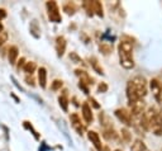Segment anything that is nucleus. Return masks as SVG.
<instances>
[{"instance_id": "1", "label": "nucleus", "mask_w": 162, "mask_h": 151, "mask_svg": "<svg viewBox=\"0 0 162 151\" xmlns=\"http://www.w3.org/2000/svg\"><path fill=\"white\" fill-rule=\"evenodd\" d=\"M147 94V80L144 76H134L127 84V98H128L129 105H132L138 102L139 99Z\"/></svg>"}, {"instance_id": "2", "label": "nucleus", "mask_w": 162, "mask_h": 151, "mask_svg": "<svg viewBox=\"0 0 162 151\" xmlns=\"http://www.w3.org/2000/svg\"><path fill=\"white\" fill-rule=\"evenodd\" d=\"M120 65L127 70H132L134 67V58H133V46L130 42L122 41L118 46Z\"/></svg>"}, {"instance_id": "3", "label": "nucleus", "mask_w": 162, "mask_h": 151, "mask_svg": "<svg viewBox=\"0 0 162 151\" xmlns=\"http://www.w3.org/2000/svg\"><path fill=\"white\" fill-rule=\"evenodd\" d=\"M148 121H150V128L156 136H162V116L154 109L151 108L146 113Z\"/></svg>"}, {"instance_id": "4", "label": "nucleus", "mask_w": 162, "mask_h": 151, "mask_svg": "<svg viewBox=\"0 0 162 151\" xmlns=\"http://www.w3.org/2000/svg\"><path fill=\"white\" fill-rule=\"evenodd\" d=\"M47 12H48V18H50L51 22L53 23H61L62 17L60 13V9H58V5L56 1H47L46 4Z\"/></svg>"}, {"instance_id": "5", "label": "nucleus", "mask_w": 162, "mask_h": 151, "mask_svg": "<svg viewBox=\"0 0 162 151\" xmlns=\"http://www.w3.org/2000/svg\"><path fill=\"white\" fill-rule=\"evenodd\" d=\"M150 88L153 93V97L158 103H162V83L157 79H152L150 81Z\"/></svg>"}, {"instance_id": "6", "label": "nucleus", "mask_w": 162, "mask_h": 151, "mask_svg": "<svg viewBox=\"0 0 162 151\" xmlns=\"http://www.w3.org/2000/svg\"><path fill=\"white\" fill-rule=\"evenodd\" d=\"M115 116H117V118L122 122V123L127 125V126H132L133 125L130 112H128L127 109H124V108H119V109H117L115 111Z\"/></svg>"}, {"instance_id": "7", "label": "nucleus", "mask_w": 162, "mask_h": 151, "mask_svg": "<svg viewBox=\"0 0 162 151\" xmlns=\"http://www.w3.org/2000/svg\"><path fill=\"white\" fill-rule=\"evenodd\" d=\"M70 121H71L72 127L76 129V132L79 133V135H84V132H85V126L81 123V118L79 117V114H77V113H72V114L70 116Z\"/></svg>"}, {"instance_id": "8", "label": "nucleus", "mask_w": 162, "mask_h": 151, "mask_svg": "<svg viewBox=\"0 0 162 151\" xmlns=\"http://www.w3.org/2000/svg\"><path fill=\"white\" fill-rule=\"evenodd\" d=\"M81 112H82V117H84L86 125H90L92 121H94V116H92V111H91V107L88 102H85L81 107Z\"/></svg>"}, {"instance_id": "9", "label": "nucleus", "mask_w": 162, "mask_h": 151, "mask_svg": "<svg viewBox=\"0 0 162 151\" xmlns=\"http://www.w3.org/2000/svg\"><path fill=\"white\" fill-rule=\"evenodd\" d=\"M88 138L90 140V142L94 145L96 151H103V145L100 141V137H99V133L95 131H88Z\"/></svg>"}, {"instance_id": "10", "label": "nucleus", "mask_w": 162, "mask_h": 151, "mask_svg": "<svg viewBox=\"0 0 162 151\" xmlns=\"http://www.w3.org/2000/svg\"><path fill=\"white\" fill-rule=\"evenodd\" d=\"M66 51V40L63 36H58L56 38V52L58 57H62Z\"/></svg>"}, {"instance_id": "11", "label": "nucleus", "mask_w": 162, "mask_h": 151, "mask_svg": "<svg viewBox=\"0 0 162 151\" xmlns=\"http://www.w3.org/2000/svg\"><path fill=\"white\" fill-rule=\"evenodd\" d=\"M38 83L42 89H44L47 86V70L44 67L38 69Z\"/></svg>"}, {"instance_id": "12", "label": "nucleus", "mask_w": 162, "mask_h": 151, "mask_svg": "<svg viewBox=\"0 0 162 151\" xmlns=\"http://www.w3.org/2000/svg\"><path fill=\"white\" fill-rule=\"evenodd\" d=\"M18 55H19V50H18V47H17V46H12L9 48L8 60H9L10 65H15L17 58H18Z\"/></svg>"}, {"instance_id": "13", "label": "nucleus", "mask_w": 162, "mask_h": 151, "mask_svg": "<svg viewBox=\"0 0 162 151\" xmlns=\"http://www.w3.org/2000/svg\"><path fill=\"white\" fill-rule=\"evenodd\" d=\"M75 72H76V75H77V76H80V79H81L80 81H81V83L88 84V85H90V84H92V79L88 75V72H86V71H84V70H80V69H77Z\"/></svg>"}, {"instance_id": "14", "label": "nucleus", "mask_w": 162, "mask_h": 151, "mask_svg": "<svg viewBox=\"0 0 162 151\" xmlns=\"http://www.w3.org/2000/svg\"><path fill=\"white\" fill-rule=\"evenodd\" d=\"M130 151H148V149L146 147V145H144V142L142 140L137 138L132 143V146H130Z\"/></svg>"}, {"instance_id": "15", "label": "nucleus", "mask_w": 162, "mask_h": 151, "mask_svg": "<svg viewBox=\"0 0 162 151\" xmlns=\"http://www.w3.org/2000/svg\"><path fill=\"white\" fill-rule=\"evenodd\" d=\"M67 92H63V94H61L58 97V104L60 107L63 109V112H67L68 111V99H67Z\"/></svg>"}, {"instance_id": "16", "label": "nucleus", "mask_w": 162, "mask_h": 151, "mask_svg": "<svg viewBox=\"0 0 162 151\" xmlns=\"http://www.w3.org/2000/svg\"><path fill=\"white\" fill-rule=\"evenodd\" d=\"M103 136L106 138V140H115L117 137H118V133L115 132V129L112 127H106L104 128V133H103Z\"/></svg>"}, {"instance_id": "17", "label": "nucleus", "mask_w": 162, "mask_h": 151, "mask_svg": "<svg viewBox=\"0 0 162 151\" xmlns=\"http://www.w3.org/2000/svg\"><path fill=\"white\" fill-rule=\"evenodd\" d=\"M89 61H90V65L92 66V69H94L96 72L100 74V75H103V74H104V70H103V67L99 65V61L95 57H90V58H89Z\"/></svg>"}, {"instance_id": "18", "label": "nucleus", "mask_w": 162, "mask_h": 151, "mask_svg": "<svg viewBox=\"0 0 162 151\" xmlns=\"http://www.w3.org/2000/svg\"><path fill=\"white\" fill-rule=\"evenodd\" d=\"M36 69H37V65H36V62L34 61H29V62H26V65H24V72H27L28 75H32V74L36 71Z\"/></svg>"}, {"instance_id": "19", "label": "nucleus", "mask_w": 162, "mask_h": 151, "mask_svg": "<svg viewBox=\"0 0 162 151\" xmlns=\"http://www.w3.org/2000/svg\"><path fill=\"white\" fill-rule=\"evenodd\" d=\"M92 9H94V12L98 14L99 17L104 15V12H103V5H101L100 1H92Z\"/></svg>"}, {"instance_id": "20", "label": "nucleus", "mask_w": 162, "mask_h": 151, "mask_svg": "<svg viewBox=\"0 0 162 151\" xmlns=\"http://www.w3.org/2000/svg\"><path fill=\"white\" fill-rule=\"evenodd\" d=\"M120 133H122V138L125 142H130V141H132V133H130L127 128H122Z\"/></svg>"}, {"instance_id": "21", "label": "nucleus", "mask_w": 162, "mask_h": 151, "mask_svg": "<svg viewBox=\"0 0 162 151\" xmlns=\"http://www.w3.org/2000/svg\"><path fill=\"white\" fill-rule=\"evenodd\" d=\"M62 85H63L62 80L56 79V80H53V81H52V84H51V89H52L53 92H57V90H60L62 88Z\"/></svg>"}, {"instance_id": "22", "label": "nucleus", "mask_w": 162, "mask_h": 151, "mask_svg": "<svg viewBox=\"0 0 162 151\" xmlns=\"http://www.w3.org/2000/svg\"><path fill=\"white\" fill-rule=\"evenodd\" d=\"M113 50V46L112 45H106V43H101L100 45V51L103 52L104 55H109Z\"/></svg>"}, {"instance_id": "23", "label": "nucleus", "mask_w": 162, "mask_h": 151, "mask_svg": "<svg viewBox=\"0 0 162 151\" xmlns=\"http://www.w3.org/2000/svg\"><path fill=\"white\" fill-rule=\"evenodd\" d=\"M63 9H65V12H66L68 15H71V14H74L75 13V5L74 4H71V3H68V4H66L63 6Z\"/></svg>"}, {"instance_id": "24", "label": "nucleus", "mask_w": 162, "mask_h": 151, "mask_svg": "<svg viewBox=\"0 0 162 151\" xmlns=\"http://www.w3.org/2000/svg\"><path fill=\"white\" fill-rule=\"evenodd\" d=\"M70 60H72L75 64H81V62H82V60L79 57V56L75 54V52H71V54H70Z\"/></svg>"}, {"instance_id": "25", "label": "nucleus", "mask_w": 162, "mask_h": 151, "mask_svg": "<svg viewBox=\"0 0 162 151\" xmlns=\"http://www.w3.org/2000/svg\"><path fill=\"white\" fill-rule=\"evenodd\" d=\"M6 41H8V33H6V32H3L1 34H0V47H1Z\"/></svg>"}, {"instance_id": "26", "label": "nucleus", "mask_w": 162, "mask_h": 151, "mask_svg": "<svg viewBox=\"0 0 162 151\" xmlns=\"http://www.w3.org/2000/svg\"><path fill=\"white\" fill-rule=\"evenodd\" d=\"M106 90H108V85H106L105 83L99 84V86H98V92H99V93H105Z\"/></svg>"}, {"instance_id": "27", "label": "nucleus", "mask_w": 162, "mask_h": 151, "mask_svg": "<svg viewBox=\"0 0 162 151\" xmlns=\"http://www.w3.org/2000/svg\"><path fill=\"white\" fill-rule=\"evenodd\" d=\"M89 103H91V105L94 108H96V109H99V108H100V104H99L98 102L94 99V98H89Z\"/></svg>"}, {"instance_id": "28", "label": "nucleus", "mask_w": 162, "mask_h": 151, "mask_svg": "<svg viewBox=\"0 0 162 151\" xmlns=\"http://www.w3.org/2000/svg\"><path fill=\"white\" fill-rule=\"evenodd\" d=\"M79 88H80V89H82V90H84V92H85V94H89V88L86 86L84 83H81V81L79 83Z\"/></svg>"}, {"instance_id": "29", "label": "nucleus", "mask_w": 162, "mask_h": 151, "mask_svg": "<svg viewBox=\"0 0 162 151\" xmlns=\"http://www.w3.org/2000/svg\"><path fill=\"white\" fill-rule=\"evenodd\" d=\"M24 65H26V60H24L23 57L19 60V64H18V66H17V67H18V70H20V67H24Z\"/></svg>"}, {"instance_id": "30", "label": "nucleus", "mask_w": 162, "mask_h": 151, "mask_svg": "<svg viewBox=\"0 0 162 151\" xmlns=\"http://www.w3.org/2000/svg\"><path fill=\"white\" fill-rule=\"evenodd\" d=\"M26 81H27V84H28V85H32V86H34V80H33V78L32 76H27L26 78Z\"/></svg>"}, {"instance_id": "31", "label": "nucleus", "mask_w": 162, "mask_h": 151, "mask_svg": "<svg viewBox=\"0 0 162 151\" xmlns=\"http://www.w3.org/2000/svg\"><path fill=\"white\" fill-rule=\"evenodd\" d=\"M6 17V12H5V9H0V22H1L3 19H4Z\"/></svg>"}, {"instance_id": "32", "label": "nucleus", "mask_w": 162, "mask_h": 151, "mask_svg": "<svg viewBox=\"0 0 162 151\" xmlns=\"http://www.w3.org/2000/svg\"><path fill=\"white\" fill-rule=\"evenodd\" d=\"M1 33H3V24L0 23V34H1Z\"/></svg>"}, {"instance_id": "33", "label": "nucleus", "mask_w": 162, "mask_h": 151, "mask_svg": "<svg viewBox=\"0 0 162 151\" xmlns=\"http://www.w3.org/2000/svg\"><path fill=\"white\" fill-rule=\"evenodd\" d=\"M115 151H120V150H115Z\"/></svg>"}]
</instances>
